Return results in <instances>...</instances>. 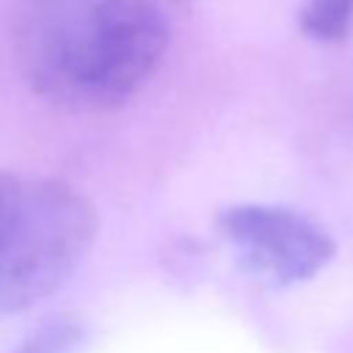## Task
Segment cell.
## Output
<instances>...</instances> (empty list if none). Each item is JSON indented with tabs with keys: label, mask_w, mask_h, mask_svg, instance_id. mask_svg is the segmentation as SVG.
I'll return each mask as SVG.
<instances>
[{
	"label": "cell",
	"mask_w": 353,
	"mask_h": 353,
	"mask_svg": "<svg viewBox=\"0 0 353 353\" xmlns=\"http://www.w3.org/2000/svg\"><path fill=\"white\" fill-rule=\"evenodd\" d=\"M160 0H22L14 50L28 85L66 110L130 102L168 52Z\"/></svg>",
	"instance_id": "obj_1"
},
{
	"label": "cell",
	"mask_w": 353,
	"mask_h": 353,
	"mask_svg": "<svg viewBox=\"0 0 353 353\" xmlns=\"http://www.w3.org/2000/svg\"><path fill=\"white\" fill-rule=\"evenodd\" d=\"M97 234L91 201L66 182L0 168V314L52 295Z\"/></svg>",
	"instance_id": "obj_2"
},
{
	"label": "cell",
	"mask_w": 353,
	"mask_h": 353,
	"mask_svg": "<svg viewBox=\"0 0 353 353\" xmlns=\"http://www.w3.org/2000/svg\"><path fill=\"white\" fill-rule=\"evenodd\" d=\"M218 229L240 262L273 287L306 281L334 256V240L287 207L232 204L218 212Z\"/></svg>",
	"instance_id": "obj_3"
},
{
	"label": "cell",
	"mask_w": 353,
	"mask_h": 353,
	"mask_svg": "<svg viewBox=\"0 0 353 353\" xmlns=\"http://www.w3.org/2000/svg\"><path fill=\"white\" fill-rule=\"evenodd\" d=\"M353 25V0H303L301 28L317 41H339Z\"/></svg>",
	"instance_id": "obj_4"
},
{
	"label": "cell",
	"mask_w": 353,
	"mask_h": 353,
	"mask_svg": "<svg viewBox=\"0 0 353 353\" xmlns=\"http://www.w3.org/2000/svg\"><path fill=\"white\" fill-rule=\"evenodd\" d=\"M80 345V325L72 320H55L30 334L17 353H72Z\"/></svg>",
	"instance_id": "obj_5"
}]
</instances>
